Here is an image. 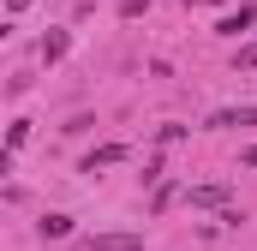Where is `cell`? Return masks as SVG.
<instances>
[{
    "label": "cell",
    "mask_w": 257,
    "mask_h": 251,
    "mask_svg": "<svg viewBox=\"0 0 257 251\" xmlns=\"http://www.w3.org/2000/svg\"><path fill=\"white\" fill-rule=\"evenodd\" d=\"M186 6H203V0H186Z\"/></svg>",
    "instance_id": "cell-12"
},
{
    "label": "cell",
    "mask_w": 257,
    "mask_h": 251,
    "mask_svg": "<svg viewBox=\"0 0 257 251\" xmlns=\"http://www.w3.org/2000/svg\"><path fill=\"white\" fill-rule=\"evenodd\" d=\"M120 162H132L126 144H102V150H90L84 156V174H102V168H120Z\"/></svg>",
    "instance_id": "cell-3"
},
{
    "label": "cell",
    "mask_w": 257,
    "mask_h": 251,
    "mask_svg": "<svg viewBox=\"0 0 257 251\" xmlns=\"http://www.w3.org/2000/svg\"><path fill=\"white\" fill-rule=\"evenodd\" d=\"M239 126H257V102H239V108H215V114H209V132H239Z\"/></svg>",
    "instance_id": "cell-1"
},
{
    "label": "cell",
    "mask_w": 257,
    "mask_h": 251,
    "mask_svg": "<svg viewBox=\"0 0 257 251\" xmlns=\"http://www.w3.org/2000/svg\"><path fill=\"white\" fill-rule=\"evenodd\" d=\"M24 138H30V120H12V132H6V150L18 156V150H24Z\"/></svg>",
    "instance_id": "cell-8"
},
{
    "label": "cell",
    "mask_w": 257,
    "mask_h": 251,
    "mask_svg": "<svg viewBox=\"0 0 257 251\" xmlns=\"http://www.w3.org/2000/svg\"><path fill=\"white\" fill-rule=\"evenodd\" d=\"M84 251H144V233H90Z\"/></svg>",
    "instance_id": "cell-2"
},
{
    "label": "cell",
    "mask_w": 257,
    "mask_h": 251,
    "mask_svg": "<svg viewBox=\"0 0 257 251\" xmlns=\"http://www.w3.org/2000/svg\"><path fill=\"white\" fill-rule=\"evenodd\" d=\"M233 66H239V72H257V42H245V48L233 54Z\"/></svg>",
    "instance_id": "cell-9"
},
{
    "label": "cell",
    "mask_w": 257,
    "mask_h": 251,
    "mask_svg": "<svg viewBox=\"0 0 257 251\" xmlns=\"http://www.w3.org/2000/svg\"><path fill=\"white\" fill-rule=\"evenodd\" d=\"M251 24H257V6H251V0H245L239 12H227V18H215V36H245Z\"/></svg>",
    "instance_id": "cell-4"
},
{
    "label": "cell",
    "mask_w": 257,
    "mask_h": 251,
    "mask_svg": "<svg viewBox=\"0 0 257 251\" xmlns=\"http://www.w3.org/2000/svg\"><path fill=\"white\" fill-rule=\"evenodd\" d=\"M239 168H251V174H257V144H251V150H239Z\"/></svg>",
    "instance_id": "cell-11"
},
{
    "label": "cell",
    "mask_w": 257,
    "mask_h": 251,
    "mask_svg": "<svg viewBox=\"0 0 257 251\" xmlns=\"http://www.w3.org/2000/svg\"><path fill=\"white\" fill-rule=\"evenodd\" d=\"M90 126H96V120H90V114H72V120H66L60 132H66V138H78V132H90Z\"/></svg>",
    "instance_id": "cell-10"
},
{
    "label": "cell",
    "mask_w": 257,
    "mask_h": 251,
    "mask_svg": "<svg viewBox=\"0 0 257 251\" xmlns=\"http://www.w3.org/2000/svg\"><path fill=\"white\" fill-rule=\"evenodd\" d=\"M72 233H78V227H72V215H60V209L36 221V239H72Z\"/></svg>",
    "instance_id": "cell-6"
},
{
    "label": "cell",
    "mask_w": 257,
    "mask_h": 251,
    "mask_svg": "<svg viewBox=\"0 0 257 251\" xmlns=\"http://www.w3.org/2000/svg\"><path fill=\"white\" fill-rule=\"evenodd\" d=\"M66 48H72V36H66V30L42 36V60H48V66H54V60H66Z\"/></svg>",
    "instance_id": "cell-7"
},
{
    "label": "cell",
    "mask_w": 257,
    "mask_h": 251,
    "mask_svg": "<svg viewBox=\"0 0 257 251\" xmlns=\"http://www.w3.org/2000/svg\"><path fill=\"white\" fill-rule=\"evenodd\" d=\"M186 203H192V209H227V186H221V180H215V186H192Z\"/></svg>",
    "instance_id": "cell-5"
}]
</instances>
